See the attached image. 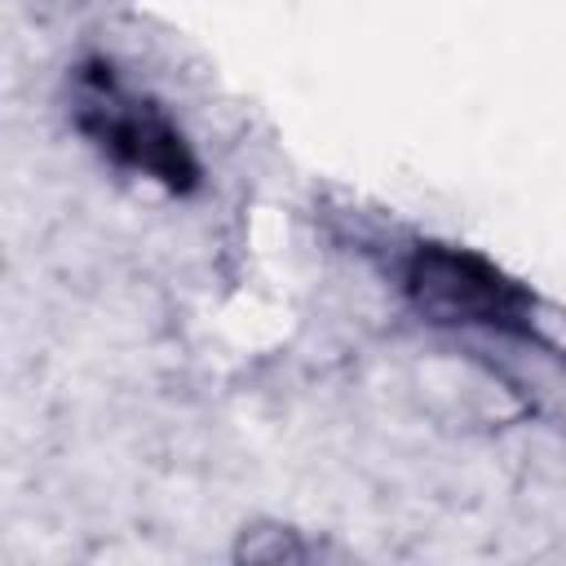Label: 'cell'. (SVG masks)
Segmentation results:
<instances>
[{
    "instance_id": "6da1fadb",
    "label": "cell",
    "mask_w": 566,
    "mask_h": 566,
    "mask_svg": "<svg viewBox=\"0 0 566 566\" xmlns=\"http://www.w3.org/2000/svg\"><path fill=\"white\" fill-rule=\"evenodd\" d=\"M75 124L115 164L186 195L199 186V159L186 133L150 102L137 97L106 62H88L75 75Z\"/></svg>"
},
{
    "instance_id": "7a4b0ae2",
    "label": "cell",
    "mask_w": 566,
    "mask_h": 566,
    "mask_svg": "<svg viewBox=\"0 0 566 566\" xmlns=\"http://www.w3.org/2000/svg\"><path fill=\"white\" fill-rule=\"evenodd\" d=\"M402 287L416 301V310L438 323L491 327L513 336L531 332V292L482 252L455 243H416L402 265Z\"/></svg>"
}]
</instances>
